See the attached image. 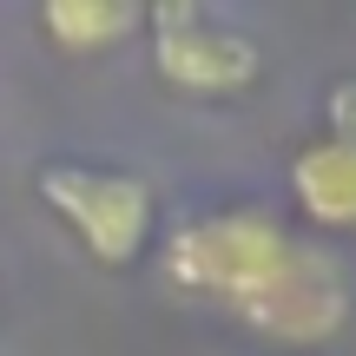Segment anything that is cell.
Masks as SVG:
<instances>
[{
	"label": "cell",
	"instance_id": "277c9868",
	"mask_svg": "<svg viewBox=\"0 0 356 356\" xmlns=\"http://www.w3.org/2000/svg\"><path fill=\"white\" fill-rule=\"evenodd\" d=\"M291 204L310 231H356V132H310L291 152Z\"/></svg>",
	"mask_w": 356,
	"mask_h": 356
},
{
	"label": "cell",
	"instance_id": "6da1fadb",
	"mask_svg": "<svg viewBox=\"0 0 356 356\" xmlns=\"http://www.w3.org/2000/svg\"><path fill=\"white\" fill-rule=\"evenodd\" d=\"M165 291L277 350H323L350 323V277L317 238L264 204H218L172 231Z\"/></svg>",
	"mask_w": 356,
	"mask_h": 356
},
{
	"label": "cell",
	"instance_id": "8992f818",
	"mask_svg": "<svg viewBox=\"0 0 356 356\" xmlns=\"http://www.w3.org/2000/svg\"><path fill=\"white\" fill-rule=\"evenodd\" d=\"M323 132H356V79H337L330 92H323Z\"/></svg>",
	"mask_w": 356,
	"mask_h": 356
},
{
	"label": "cell",
	"instance_id": "7a4b0ae2",
	"mask_svg": "<svg viewBox=\"0 0 356 356\" xmlns=\"http://www.w3.org/2000/svg\"><path fill=\"white\" fill-rule=\"evenodd\" d=\"M33 191L53 218L79 238V251L99 270H132L159 238V191L132 165L99 159H47L33 172Z\"/></svg>",
	"mask_w": 356,
	"mask_h": 356
},
{
	"label": "cell",
	"instance_id": "3957f363",
	"mask_svg": "<svg viewBox=\"0 0 356 356\" xmlns=\"http://www.w3.org/2000/svg\"><path fill=\"white\" fill-rule=\"evenodd\" d=\"M145 40H152V73L185 99H244L264 79V53L244 26L218 20V13L172 0V7L145 13Z\"/></svg>",
	"mask_w": 356,
	"mask_h": 356
},
{
	"label": "cell",
	"instance_id": "5b68a950",
	"mask_svg": "<svg viewBox=\"0 0 356 356\" xmlns=\"http://www.w3.org/2000/svg\"><path fill=\"white\" fill-rule=\"evenodd\" d=\"M33 26L66 60H99V53L126 47L132 33H145V7H132V0H47Z\"/></svg>",
	"mask_w": 356,
	"mask_h": 356
}]
</instances>
